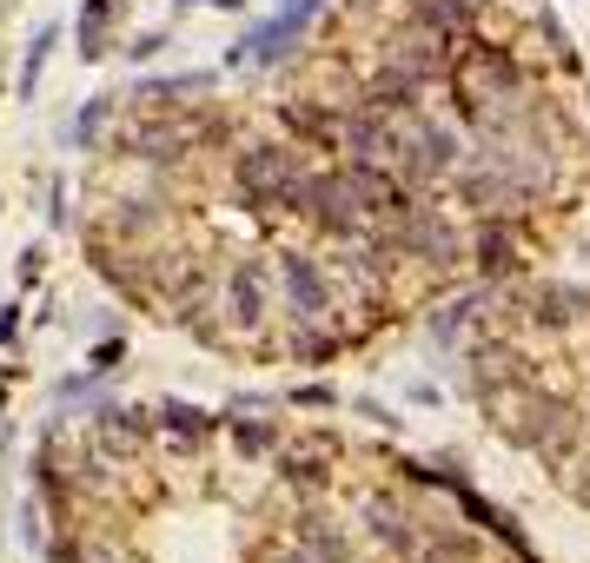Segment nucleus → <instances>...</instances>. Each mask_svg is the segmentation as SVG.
Instances as JSON below:
<instances>
[{
    "mask_svg": "<svg viewBox=\"0 0 590 563\" xmlns=\"http://www.w3.org/2000/svg\"><path fill=\"white\" fill-rule=\"evenodd\" d=\"M452 93H458V113L478 126V133H505L518 119L538 113V86L525 73V60L498 40H465L458 60H452Z\"/></svg>",
    "mask_w": 590,
    "mask_h": 563,
    "instance_id": "obj_1",
    "label": "nucleus"
},
{
    "mask_svg": "<svg viewBox=\"0 0 590 563\" xmlns=\"http://www.w3.org/2000/svg\"><path fill=\"white\" fill-rule=\"evenodd\" d=\"M306 173H312V153L299 139H252L232 159V186L252 212H292V192Z\"/></svg>",
    "mask_w": 590,
    "mask_h": 563,
    "instance_id": "obj_2",
    "label": "nucleus"
},
{
    "mask_svg": "<svg viewBox=\"0 0 590 563\" xmlns=\"http://www.w3.org/2000/svg\"><path fill=\"white\" fill-rule=\"evenodd\" d=\"M465 166V139L458 126L432 119L425 106H405V159H398V179L405 186H452V173Z\"/></svg>",
    "mask_w": 590,
    "mask_h": 563,
    "instance_id": "obj_3",
    "label": "nucleus"
},
{
    "mask_svg": "<svg viewBox=\"0 0 590 563\" xmlns=\"http://www.w3.org/2000/svg\"><path fill=\"white\" fill-rule=\"evenodd\" d=\"M279 305L292 332H325L339 319V285L325 265H312V252H279Z\"/></svg>",
    "mask_w": 590,
    "mask_h": 563,
    "instance_id": "obj_4",
    "label": "nucleus"
},
{
    "mask_svg": "<svg viewBox=\"0 0 590 563\" xmlns=\"http://www.w3.org/2000/svg\"><path fill=\"white\" fill-rule=\"evenodd\" d=\"M485 405H491L498 431H505L511 445H531V451H538V445H545V438H551L565 418H571V405H565V398H551V392H538V385H525V378L498 385Z\"/></svg>",
    "mask_w": 590,
    "mask_h": 563,
    "instance_id": "obj_5",
    "label": "nucleus"
},
{
    "mask_svg": "<svg viewBox=\"0 0 590 563\" xmlns=\"http://www.w3.org/2000/svg\"><path fill=\"white\" fill-rule=\"evenodd\" d=\"M319 13H325V0H279V7H272V13L239 40V46H232V66H259V73H266V66L292 60Z\"/></svg>",
    "mask_w": 590,
    "mask_h": 563,
    "instance_id": "obj_6",
    "label": "nucleus"
},
{
    "mask_svg": "<svg viewBox=\"0 0 590 563\" xmlns=\"http://www.w3.org/2000/svg\"><path fill=\"white\" fill-rule=\"evenodd\" d=\"M219 312H226V325H232L239 338H252V332L266 325V312H272V272H266V259H259V252H239V259L226 265Z\"/></svg>",
    "mask_w": 590,
    "mask_h": 563,
    "instance_id": "obj_7",
    "label": "nucleus"
},
{
    "mask_svg": "<svg viewBox=\"0 0 590 563\" xmlns=\"http://www.w3.org/2000/svg\"><path fill=\"white\" fill-rule=\"evenodd\" d=\"M166 226H173V199H159V192L113 199V212H106V239L113 246H153V239H166Z\"/></svg>",
    "mask_w": 590,
    "mask_h": 563,
    "instance_id": "obj_8",
    "label": "nucleus"
},
{
    "mask_svg": "<svg viewBox=\"0 0 590 563\" xmlns=\"http://www.w3.org/2000/svg\"><path fill=\"white\" fill-rule=\"evenodd\" d=\"M153 431H159V418H146V411H120V405L93 411V451L100 458H139L153 445Z\"/></svg>",
    "mask_w": 590,
    "mask_h": 563,
    "instance_id": "obj_9",
    "label": "nucleus"
},
{
    "mask_svg": "<svg viewBox=\"0 0 590 563\" xmlns=\"http://www.w3.org/2000/svg\"><path fill=\"white\" fill-rule=\"evenodd\" d=\"M472 265L485 279H511L525 265V246H518V219H478L472 226Z\"/></svg>",
    "mask_w": 590,
    "mask_h": 563,
    "instance_id": "obj_10",
    "label": "nucleus"
},
{
    "mask_svg": "<svg viewBox=\"0 0 590 563\" xmlns=\"http://www.w3.org/2000/svg\"><path fill=\"white\" fill-rule=\"evenodd\" d=\"M359 518H365V531H372V544H379V551H392V557H405V551L418 544V531H412V518H405V504H398V498H385V491H372V498L359 504Z\"/></svg>",
    "mask_w": 590,
    "mask_h": 563,
    "instance_id": "obj_11",
    "label": "nucleus"
},
{
    "mask_svg": "<svg viewBox=\"0 0 590 563\" xmlns=\"http://www.w3.org/2000/svg\"><path fill=\"white\" fill-rule=\"evenodd\" d=\"M206 93H213V73H173V80H139L126 100L139 113H179L186 100H206Z\"/></svg>",
    "mask_w": 590,
    "mask_h": 563,
    "instance_id": "obj_12",
    "label": "nucleus"
},
{
    "mask_svg": "<svg viewBox=\"0 0 590 563\" xmlns=\"http://www.w3.org/2000/svg\"><path fill=\"white\" fill-rule=\"evenodd\" d=\"M438 484H445V491L458 498V511H465L472 524H485V531H491L498 544H511L518 557H531V544H525V531H518V518H511V511H498V504H485V498H478L472 484H458V478H445V471H438Z\"/></svg>",
    "mask_w": 590,
    "mask_h": 563,
    "instance_id": "obj_13",
    "label": "nucleus"
},
{
    "mask_svg": "<svg viewBox=\"0 0 590 563\" xmlns=\"http://www.w3.org/2000/svg\"><path fill=\"white\" fill-rule=\"evenodd\" d=\"M126 0H86L80 7V60L100 66V53H113V27H120Z\"/></svg>",
    "mask_w": 590,
    "mask_h": 563,
    "instance_id": "obj_14",
    "label": "nucleus"
},
{
    "mask_svg": "<svg viewBox=\"0 0 590 563\" xmlns=\"http://www.w3.org/2000/svg\"><path fill=\"white\" fill-rule=\"evenodd\" d=\"M525 312H531L538 332H565V325L584 312V292H571V285H538V292H525Z\"/></svg>",
    "mask_w": 590,
    "mask_h": 563,
    "instance_id": "obj_15",
    "label": "nucleus"
},
{
    "mask_svg": "<svg viewBox=\"0 0 590 563\" xmlns=\"http://www.w3.org/2000/svg\"><path fill=\"white\" fill-rule=\"evenodd\" d=\"M53 563H133L120 538H106L100 524H80L66 544H53Z\"/></svg>",
    "mask_w": 590,
    "mask_h": 563,
    "instance_id": "obj_16",
    "label": "nucleus"
},
{
    "mask_svg": "<svg viewBox=\"0 0 590 563\" xmlns=\"http://www.w3.org/2000/svg\"><path fill=\"white\" fill-rule=\"evenodd\" d=\"M292 544H306L319 563H345V538L332 531V518H312V511H306L299 531H292Z\"/></svg>",
    "mask_w": 590,
    "mask_h": 563,
    "instance_id": "obj_17",
    "label": "nucleus"
},
{
    "mask_svg": "<svg viewBox=\"0 0 590 563\" xmlns=\"http://www.w3.org/2000/svg\"><path fill=\"white\" fill-rule=\"evenodd\" d=\"M325 465H332V438H319V445H306V451H292V458H286V478H292L299 491H319V484L332 478Z\"/></svg>",
    "mask_w": 590,
    "mask_h": 563,
    "instance_id": "obj_18",
    "label": "nucleus"
},
{
    "mask_svg": "<svg viewBox=\"0 0 590 563\" xmlns=\"http://www.w3.org/2000/svg\"><path fill=\"white\" fill-rule=\"evenodd\" d=\"M418 13H425V20H438L445 33H458V40H472V20H478V0H418Z\"/></svg>",
    "mask_w": 590,
    "mask_h": 563,
    "instance_id": "obj_19",
    "label": "nucleus"
},
{
    "mask_svg": "<svg viewBox=\"0 0 590 563\" xmlns=\"http://www.w3.org/2000/svg\"><path fill=\"white\" fill-rule=\"evenodd\" d=\"M53 40H60L53 27H40V33L27 40V60H20V100H33V93H40V66H46V53H53Z\"/></svg>",
    "mask_w": 590,
    "mask_h": 563,
    "instance_id": "obj_20",
    "label": "nucleus"
},
{
    "mask_svg": "<svg viewBox=\"0 0 590 563\" xmlns=\"http://www.w3.org/2000/svg\"><path fill=\"white\" fill-rule=\"evenodd\" d=\"M106 119H113V100L100 93V100H86V106H80V119H73V139H80V146H93V139L106 133Z\"/></svg>",
    "mask_w": 590,
    "mask_h": 563,
    "instance_id": "obj_21",
    "label": "nucleus"
},
{
    "mask_svg": "<svg viewBox=\"0 0 590 563\" xmlns=\"http://www.w3.org/2000/svg\"><path fill=\"white\" fill-rule=\"evenodd\" d=\"M232 438H239V451H246V458H259V451H272V445H279V425H252V418H239V425H232Z\"/></svg>",
    "mask_w": 590,
    "mask_h": 563,
    "instance_id": "obj_22",
    "label": "nucleus"
},
{
    "mask_svg": "<svg viewBox=\"0 0 590 563\" xmlns=\"http://www.w3.org/2000/svg\"><path fill=\"white\" fill-rule=\"evenodd\" d=\"M292 405H299V411H312V405L325 411V405H332V392H325V385H299V392H292Z\"/></svg>",
    "mask_w": 590,
    "mask_h": 563,
    "instance_id": "obj_23",
    "label": "nucleus"
},
{
    "mask_svg": "<svg viewBox=\"0 0 590 563\" xmlns=\"http://www.w3.org/2000/svg\"><path fill=\"white\" fill-rule=\"evenodd\" d=\"M159 46H166V33H139V40H133V46H126V53H133V60H153V53H159Z\"/></svg>",
    "mask_w": 590,
    "mask_h": 563,
    "instance_id": "obj_24",
    "label": "nucleus"
},
{
    "mask_svg": "<svg viewBox=\"0 0 590 563\" xmlns=\"http://www.w3.org/2000/svg\"><path fill=\"white\" fill-rule=\"evenodd\" d=\"M113 358H120V338H106V345H93V372H113Z\"/></svg>",
    "mask_w": 590,
    "mask_h": 563,
    "instance_id": "obj_25",
    "label": "nucleus"
},
{
    "mask_svg": "<svg viewBox=\"0 0 590 563\" xmlns=\"http://www.w3.org/2000/svg\"><path fill=\"white\" fill-rule=\"evenodd\" d=\"M13 332H20V305H7V312H0V352L13 345Z\"/></svg>",
    "mask_w": 590,
    "mask_h": 563,
    "instance_id": "obj_26",
    "label": "nucleus"
},
{
    "mask_svg": "<svg viewBox=\"0 0 590 563\" xmlns=\"http://www.w3.org/2000/svg\"><path fill=\"white\" fill-rule=\"evenodd\" d=\"M179 7H219V13H239L246 0H179Z\"/></svg>",
    "mask_w": 590,
    "mask_h": 563,
    "instance_id": "obj_27",
    "label": "nucleus"
},
{
    "mask_svg": "<svg viewBox=\"0 0 590 563\" xmlns=\"http://www.w3.org/2000/svg\"><path fill=\"white\" fill-rule=\"evenodd\" d=\"M418 563H445V557H438V551H425V557H418Z\"/></svg>",
    "mask_w": 590,
    "mask_h": 563,
    "instance_id": "obj_28",
    "label": "nucleus"
},
{
    "mask_svg": "<svg viewBox=\"0 0 590 563\" xmlns=\"http://www.w3.org/2000/svg\"><path fill=\"white\" fill-rule=\"evenodd\" d=\"M0 438H7V425H0Z\"/></svg>",
    "mask_w": 590,
    "mask_h": 563,
    "instance_id": "obj_29",
    "label": "nucleus"
},
{
    "mask_svg": "<svg viewBox=\"0 0 590 563\" xmlns=\"http://www.w3.org/2000/svg\"><path fill=\"white\" fill-rule=\"evenodd\" d=\"M0 7H7V0H0Z\"/></svg>",
    "mask_w": 590,
    "mask_h": 563,
    "instance_id": "obj_30",
    "label": "nucleus"
}]
</instances>
